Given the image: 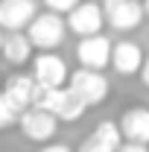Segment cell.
<instances>
[{
  "mask_svg": "<svg viewBox=\"0 0 149 152\" xmlns=\"http://www.w3.org/2000/svg\"><path fill=\"white\" fill-rule=\"evenodd\" d=\"M23 35L29 38V44H32V50H41V53H50V50H56L61 47V41L67 35V26H64V18L61 15H53V12H38L32 23L23 29Z\"/></svg>",
  "mask_w": 149,
  "mask_h": 152,
  "instance_id": "6da1fadb",
  "label": "cell"
},
{
  "mask_svg": "<svg viewBox=\"0 0 149 152\" xmlns=\"http://www.w3.org/2000/svg\"><path fill=\"white\" fill-rule=\"evenodd\" d=\"M67 91L79 96L85 102V108H96L108 99L111 82H108V76L96 73V70L79 67V70H70V76H67Z\"/></svg>",
  "mask_w": 149,
  "mask_h": 152,
  "instance_id": "7a4b0ae2",
  "label": "cell"
},
{
  "mask_svg": "<svg viewBox=\"0 0 149 152\" xmlns=\"http://www.w3.org/2000/svg\"><path fill=\"white\" fill-rule=\"evenodd\" d=\"M29 76L41 88H64L70 70H67V61L58 53H38V56H32V73Z\"/></svg>",
  "mask_w": 149,
  "mask_h": 152,
  "instance_id": "3957f363",
  "label": "cell"
},
{
  "mask_svg": "<svg viewBox=\"0 0 149 152\" xmlns=\"http://www.w3.org/2000/svg\"><path fill=\"white\" fill-rule=\"evenodd\" d=\"M102 18L117 32H131L143 23V9L134 0H102Z\"/></svg>",
  "mask_w": 149,
  "mask_h": 152,
  "instance_id": "277c9868",
  "label": "cell"
},
{
  "mask_svg": "<svg viewBox=\"0 0 149 152\" xmlns=\"http://www.w3.org/2000/svg\"><path fill=\"white\" fill-rule=\"evenodd\" d=\"M111 38L108 35H91V38H79V44H76V58H79V64L85 67V70H96V73H102L108 64H111Z\"/></svg>",
  "mask_w": 149,
  "mask_h": 152,
  "instance_id": "5b68a950",
  "label": "cell"
},
{
  "mask_svg": "<svg viewBox=\"0 0 149 152\" xmlns=\"http://www.w3.org/2000/svg\"><path fill=\"white\" fill-rule=\"evenodd\" d=\"M64 26L79 38H91V35H99V29L105 26V18H102V6L93 3V0H82L73 12L67 15Z\"/></svg>",
  "mask_w": 149,
  "mask_h": 152,
  "instance_id": "8992f818",
  "label": "cell"
},
{
  "mask_svg": "<svg viewBox=\"0 0 149 152\" xmlns=\"http://www.w3.org/2000/svg\"><path fill=\"white\" fill-rule=\"evenodd\" d=\"M18 126L23 137L26 140H32V143H50L58 132V120L53 114L47 111H38V108H29V111H23L18 117Z\"/></svg>",
  "mask_w": 149,
  "mask_h": 152,
  "instance_id": "52a82bcc",
  "label": "cell"
},
{
  "mask_svg": "<svg viewBox=\"0 0 149 152\" xmlns=\"http://www.w3.org/2000/svg\"><path fill=\"white\" fill-rule=\"evenodd\" d=\"M120 137L126 143H137V146H149V108L146 105H131L120 114L117 120Z\"/></svg>",
  "mask_w": 149,
  "mask_h": 152,
  "instance_id": "ba28073f",
  "label": "cell"
},
{
  "mask_svg": "<svg viewBox=\"0 0 149 152\" xmlns=\"http://www.w3.org/2000/svg\"><path fill=\"white\" fill-rule=\"evenodd\" d=\"M35 15V0H0V29L3 32H23Z\"/></svg>",
  "mask_w": 149,
  "mask_h": 152,
  "instance_id": "9c48e42d",
  "label": "cell"
},
{
  "mask_svg": "<svg viewBox=\"0 0 149 152\" xmlns=\"http://www.w3.org/2000/svg\"><path fill=\"white\" fill-rule=\"evenodd\" d=\"M35 79L29 73H12L6 76V82H3V91L0 94L6 96V102L18 111V117L23 111H29L32 108V99H35Z\"/></svg>",
  "mask_w": 149,
  "mask_h": 152,
  "instance_id": "30bf717a",
  "label": "cell"
},
{
  "mask_svg": "<svg viewBox=\"0 0 149 152\" xmlns=\"http://www.w3.org/2000/svg\"><path fill=\"white\" fill-rule=\"evenodd\" d=\"M143 58L146 56H143V50H140L137 41L123 38V41H117L111 47V67H114V73H120V76H134L140 70Z\"/></svg>",
  "mask_w": 149,
  "mask_h": 152,
  "instance_id": "8fae6325",
  "label": "cell"
},
{
  "mask_svg": "<svg viewBox=\"0 0 149 152\" xmlns=\"http://www.w3.org/2000/svg\"><path fill=\"white\" fill-rule=\"evenodd\" d=\"M32 44H29V38L23 35V32H6L3 35V47H0V56L6 64H12V67H23L26 61H32Z\"/></svg>",
  "mask_w": 149,
  "mask_h": 152,
  "instance_id": "7c38bea8",
  "label": "cell"
},
{
  "mask_svg": "<svg viewBox=\"0 0 149 152\" xmlns=\"http://www.w3.org/2000/svg\"><path fill=\"white\" fill-rule=\"evenodd\" d=\"M85 111H88L85 102L64 88V91H61V99H58V108H56V120L58 123H76V120L85 117Z\"/></svg>",
  "mask_w": 149,
  "mask_h": 152,
  "instance_id": "4fadbf2b",
  "label": "cell"
},
{
  "mask_svg": "<svg viewBox=\"0 0 149 152\" xmlns=\"http://www.w3.org/2000/svg\"><path fill=\"white\" fill-rule=\"evenodd\" d=\"M88 137H93L96 143H102L105 149H111V152H117L120 146H123V137H120V129H117L114 120H99V123L91 129Z\"/></svg>",
  "mask_w": 149,
  "mask_h": 152,
  "instance_id": "5bb4252c",
  "label": "cell"
},
{
  "mask_svg": "<svg viewBox=\"0 0 149 152\" xmlns=\"http://www.w3.org/2000/svg\"><path fill=\"white\" fill-rule=\"evenodd\" d=\"M12 126H18V111L6 102V96L0 94V132H6Z\"/></svg>",
  "mask_w": 149,
  "mask_h": 152,
  "instance_id": "9a60e30c",
  "label": "cell"
},
{
  "mask_svg": "<svg viewBox=\"0 0 149 152\" xmlns=\"http://www.w3.org/2000/svg\"><path fill=\"white\" fill-rule=\"evenodd\" d=\"M79 3H82V0H44L47 12H53V15H70Z\"/></svg>",
  "mask_w": 149,
  "mask_h": 152,
  "instance_id": "2e32d148",
  "label": "cell"
},
{
  "mask_svg": "<svg viewBox=\"0 0 149 152\" xmlns=\"http://www.w3.org/2000/svg\"><path fill=\"white\" fill-rule=\"evenodd\" d=\"M76 152H111V149H105V146H102V143H96L93 137H85V140H82V146H79Z\"/></svg>",
  "mask_w": 149,
  "mask_h": 152,
  "instance_id": "e0dca14e",
  "label": "cell"
},
{
  "mask_svg": "<svg viewBox=\"0 0 149 152\" xmlns=\"http://www.w3.org/2000/svg\"><path fill=\"white\" fill-rule=\"evenodd\" d=\"M38 152H73V149H70L67 143H44Z\"/></svg>",
  "mask_w": 149,
  "mask_h": 152,
  "instance_id": "ac0fdd59",
  "label": "cell"
},
{
  "mask_svg": "<svg viewBox=\"0 0 149 152\" xmlns=\"http://www.w3.org/2000/svg\"><path fill=\"white\" fill-rule=\"evenodd\" d=\"M137 76H140V82H143V88H149V56L143 58V64H140V70H137Z\"/></svg>",
  "mask_w": 149,
  "mask_h": 152,
  "instance_id": "d6986e66",
  "label": "cell"
},
{
  "mask_svg": "<svg viewBox=\"0 0 149 152\" xmlns=\"http://www.w3.org/2000/svg\"><path fill=\"white\" fill-rule=\"evenodd\" d=\"M117 152H149V146H137V143H123Z\"/></svg>",
  "mask_w": 149,
  "mask_h": 152,
  "instance_id": "ffe728a7",
  "label": "cell"
},
{
  "mask_svg": "<svg viewBox=\"0 0 149 152\" xmlns=\"http://www.w3.org/2000/svg\"><path fill=\"white\" fill-rule=\"evenodd\" d=\"M140 9H143V18H149V0H140Z\"/></svg>",
  "mask_w": 149,
  "mask_h": 152,
  "instance_id": "44dd1931",
  "label": "cell"
},
{
  "mask_svg": "<svg viewBox=\"0 0 149 152\" xmlns=\"http://www.w3.org/2000/svg\"><path fill=\"white\" fill-rule=\"evenodd\" d=\"M3 35H6V32H3V29H0V47H3Z\"/></svg>",
  "mask_w": 149,
  "mask_h": 152,
  "instance_id": "7402d4cb",
  "label": "cell"
},
{
  "mask_svg": "<svg viewBox=\"0 0 149 152\" xmlns=\"http://www.w3.org/2000/svg\"><path fill=\"white\" fill-rule=\"evenodd\" d=\"M134 3H140V0H134Z\"/></svg>",
  "mask_w": 149,
  "mask_h": 152,
  "instance_id": "603a6c76",
  "label": "cell"
}]
</instances>
